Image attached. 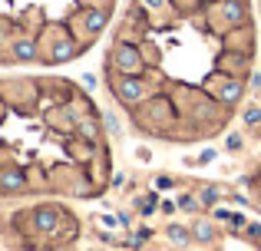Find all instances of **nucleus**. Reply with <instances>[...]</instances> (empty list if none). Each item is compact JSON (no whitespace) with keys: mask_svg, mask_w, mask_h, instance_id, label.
Here are the masks:
<instances>
[{"mask_svg":"<svg viewBox=\"0 0 261 251\" xmlns=\"http://www.w3.org/2000/svg\"><path fill=\"white\" fill-rule=\"evenodd\" d=\"M102 225H109V228H116V225H122L119 218H113V215H102Z\"/></svg>","mask_w":261,"mask_h":251,"instance_id":"nucleus-21","label":"nucleus"},{"mask_svg":"<svg viewBox=\"0 0 261 251\" xmlns=\"http://www.w3.org/2000/svg\"><path fill=\"white\" fill-rule=\"evenodd\" d=\"M23 185H27V175L20 169H4L0 172V192H17Z\"/></svg>","mask_w":261,"mask_h":251,"instance_id":"nucleus-5","label":"nucleus"},{"mask_svg":"<svg viewBox=\"0 0 261 251\" xmlns=\"http://www.w3.org/2000/svg\"><path fill=\"white\" fill-rule=\"evenodd\" d=\"M228 221H231L235 232H238V228H245V215H228Z\"/></svg>","mask_w":261,"mask_h":251,"instance_id":"nucleus-20","label":"nucleus"},{"mask_svg":"<svg viewBox=\"0 0 261 251\" xmlns=\"http://www.w3.org/2000/svg\"><path fill=\"white\" fill-rule=\"evenodd\" d=\"M142 4H146L149 10H166V7L172 4V0H142Z\"/></svg>","mask_w":261,"mask_h":251,"instance_id":"nucleus-18","label":"nucleus"},{"mask_svg":"<svg viewBox=\"0 0 261 251\" xmlns=\"http://www.w3.org/2000/svg\"><path fill=\"white\" fill-rule=\"evenodd\" d=\"M166 238L172 241V245H178V248H189L192 235H189V228H182V225H169L166 228Z\"/></svg>","mask_w":261,"mask_h":251,"instance_id":"nucleus-9","label":"nucleus"},{"mask_svg":"<svg viewBox=\"0 0 261 251\" xmlns=\"http://www.w3.org/2000/svg\"><path fill=\"white\" fill-rule=\"evenodd\" d=\"M106 23H109V10H106V7H89V10H86V17H83L86 33H99Z\"/></svg>","mask_w":261,"mask_h":251,"instance_id":"nucleus-4","label":"nucleus"},{"mask_svg":"<svg viewBox=\"0 0 261 251\" xmlns=\"http://www.w3.org/2000/svg\"><path fill=\"white\" fill-rule=\"evenodd\" d=\"M172 185H175V182L169 179V175H159V179H155V188H172Z\"/></svg>","mask_w":261,"mask_h":251,"instance_id":"nucleus-19","label":"nucleus"},{"mask_svg":"<svg viewBox=\"0 0 261 251\" xmlns=\"http://www.w3.org/2000/svg\"><path fill=\"white\" fill-rule=\"evenodd\" d=\"M102 126H106L113 135H119V132H122V126H119V119H116V116H106V119H102Z\"/></svg>","mask_w":261,"mask_h":251,"instance_id":"nucleus-16","label":"nucleus"},{"mask_svg":"<svg viewBox=\"0 0 261 251\" xmlns=\"http://www.w3.org/2000/svg\"><path fill=\"white\" fill-rule=\"evenodd\" d=\"M248 235H251V238H258V235H261V225H248Z\"/></svg>","mask_w":261,"mask_h":251,"instance_id":"nucleus-23","label":"nucleus"},{"mask_svg":"<svg viewBox=\"0 0 261 251\" xmlns=\"http://www.w3.org/2000/svg\"><path fill=\"white\" fill-rule=\"evenodd\" d=\"M116 96H119L126 106H133V109H136L139 103H146V99H149V86L142 83L139 76H122L119 83H116Z\"/></svg>","mask_w":261,"mask_h":251,"instance_id":"nucleus-2","label":"nucleus"},{"mask_svg":"<svg viewBox=\"0 0 261 251\" xmlns=\"http://www.w3.org/2000/svg\"><path fill=\"white\" fill-rule=\"evenodd\" d=\"M175 205L182 208V212H198V208H202V202H198L195 195H189V192H185V195H178V202H175Z\"/></svg>","mask_w":261,"mask_h":251,"instance_id":"nucleus-12","label":"nucleus"},{"mask_svg":"<svg viewBox=\"0 0 261 251\" xmlns=\"http://www.w3.org/2000/svg\"><path fill=\"white\" fill-rule=\"evenodd\" d=\"M13 57H17L20 63H30V60H37V40L20 37L17 43H13Z\"/></svg>","mask_w":261,"mask_h":251,"instance_id":"nucleus-8","label":"nucleus"},{"mask_svg":"<svg viewBox=\"0 0 261 251\" xmlns=\"http://www.w3.org/2000/svg\"><path fill=\"white\" fill-rule=\"evenodd\" d=\"M251 86H255V90H261V73H255V76H251Z\"/></svg>","mask_w":261,"mask_h":251,"instance_id":"nucleus-24","label":"nucleus"},{"mask_svg":"<svg viewBox=\"0 0 261 251\" xmlns=\"http://www.w3.org/2000/svg\"><path fill=\"white\" fill-rule=\"evenodd\" d=\"M238 96H242V83H235V79H231V83L222 90V99H225V103H235Z\"/></svg>","mask_w":261,"mask_h":251,"instance_id":"nucleus-14","label":"nucleus"},{"mask_svg":"<svg viewBox=\"0 0 261 251\" xmlns=\"http://www.w3.org/2000/svg\"><path fill=\"white\" fill-rule=\"evenodd\" d=\"M245 126H251V129L261 126V109L258 106H248V109H245Z\"/></svg>","mask_w":261,"mask_h":251,"instance_id":"nucleus-15","label":"nucleus"},{"mask_svg":"<svg viewBox=\"0 0 261 251\" xmlns=\"http://www.w3.org/2000/svg\"><path fill=\"white\" fill-rule=\"evenodd\" d=\"M33 221H37V228L40 232H57V225H60V212L57 208H50V205H43V208H37V212H33Z\"/></svg>","mask_w":261,"mask_h":251,"instance_id":"nucleus-3","label":"nucleus"},{"mask_svg":"<svg viewBox=\"0 0 261 251\" xmlns=\"http://www.w3.org/2000/svg\"><path fill=\"white\" fill-rule=\"evenodd\" d=\"M70 57H76V43H73L70 37H57V46H53L50 60L53 63H66Z\"/></svg>","mask_w":261,"mask_h":251,"instance_id":"nucleus-6","label":"nucleus"},{"mask_svg":"<svg viewBox=\"0 0 261 251\" xmlns=\"http://www.w3.org/2000/svg\"><path fill=\"white\" fill-rule=\"evenodd\" d=\"M242 146H245V142H242V135H238V132H231V135H228V152H238Z\"/></svg>","mask_w":261,"mask_h":251,"instance_id":"nucleus-17","label":"nucleus"},{"mask_svg":"<svg viewBox=\"0 0 261 251\" xmlns=\"http://www.w3.org/2000/svg\"><path fill=\"white\" fill-rule=\"evenodd\" d=\"M192 238L195 241H205V245H208V241H215V225H212V221H195V228H192Z\"/></svg>","mask_w":261,"mask_h":251,"instance_id":"nucleus-10","label":"nucleus"},{"mask_svg":"<svg viewBox=\"0 0 261 251\" xmlns=\"http://www.w3.org/2000/svg\"><path fill=\"white\" fill-rule=\"evenodd\" d=\"M113 66L122 73V76H142L146 73V63H142V53L136 50L133 43H119L113 53Z\"/></svg>","mask_w":261,"mask_h":251,"instance_id":"nucleus-1","label":"nucleus"},{"mask_svg":"<svg viewBox=\"0 0 261 251\" xmlns=\"http://www.w3.org/2000/svg\"><path fill=\"white\" fill-rule=\"evenodd\" d=\"M80 135H86L89 142H96L99 139V126H96L93 119H83V123H80Z\"/></svg>","mask_w":261,"mask_h":251,"instance_id":"nucleus-13","label":"nucleus"},{"mask_svg":"<svg viewBox=\"0 0 261 251\" xmlns=\"http://www.w3.org/2000/svg\"><path fill=\"white\" fill-rule=\"evenodd\" d=\"M218 199H222L218 185H202V188H198V202H202V208H215Z\"/></svg>","mask_w":261,"mask_h":251,"instance_id":"nucleus-11","label":"nucleus"},{"mask_svg":"<svg viewBox=\"0 0 261 251\" xmlns=\"http://www.w3.org/2000/svg\"><path fill=\"white\" fill-rule=\"evenodd\" d=\"M222 17L228 20V26L245 23V4H242V0H225V4H222Z\"/></svg>","mask_w":261,"mask_h":251,"instance_id":"nucleus-7","label":"nucleus"},{"mask_svg":"<svg viewBox=\"0 0 261 251\" xmlns=\"http://www.w3.org/2000/svg\"><path fill=\"white\" fill-rule=\"evenodd\" d=\"M228 215H231L228 208H215V218H218V221H228Z\"/></svg>","mask_w":261,"mask_h":251,"instance_id":"nucleus-22","label":"nucleus"}]
</instances>
